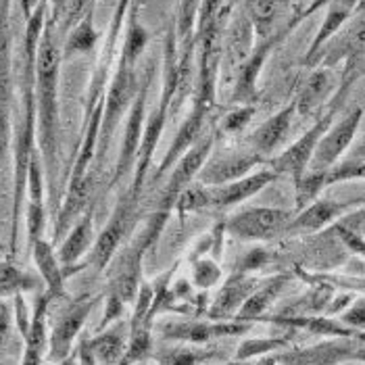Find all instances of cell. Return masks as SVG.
Returning <instances> with one entry per match:
<instances>
[{"mask_svg":"<svg viewBox=\"0 0 365 365\" xmlns=\"http://www.w3.org/2000/svg\"><path fill=\"white\" fill-rule=\"evenodd\" d=\"M56 19L46 17L36 48L34 103H36V146L42 159L44 180L53 202H58V76L63 53L56 40Z\"/></svg>","mask_w":365,"mask_h":365,"instance_id":"1","label":"cell"},{"mask_svg":"<svg viewBox=\"0 0 365 365\" xmlns=\"http://www.w3.org/2000/svg\"><path fill=\"white\" fill-rule=\"evenodd\" d=\"M146 40H148V34L140 26H130L125 31L119 65L103 96V117H101V130H98V142H96L98 157H107L115 130L119 121L125 117V113L130 111V105L138 92L140 84L136 78V61L146 46Z\"/></svg>","mask_w":365,"mask_h":365,"instance_id":"2","label":"cell"},{"mask_svg":"<svg viewBox=\"0 0 365 365\" xmlns=\"http://www.w3.org/2000/svg\"><path fill=\"white\" fill-rule=\"evenodd\" d=\"M13 142V34L11 0H0V165Z\"/></svg>","mask_w":365,"mask_h":365,"instance_id":"3","label":"cell"},{"mask_svg":"<svg viewBox=\"0 0 365 365\" xmlns=\"http://www.w3.org/2000/svg\"><path fill=\"white\" fill-rule=\"evenodd\" d=\"M299 24H303L299 11L286 21V26L278 31H272L263 38H259V42L255 44L251 55L242 61V65L238 67L236 73V86H234V103L240 105H255L259 98V76L263 71V65L267 63V58L276 51V46L280 44L284 38H288V34L297 28Z\"/></svg>","mask_w":365,"mask_h":365,"instance_id":"4","label":"cell"},{"mask_svg":"<svg viewBox=\"0 0 365 365\" xmlns=\"http://www.w3.org/2000/svg\"><path fill=\"white\" fill-rule=\"evenodd\" d=\"M292 213L278 207H253L240 213H234L222 230L230 236L245 242H265L284 234V227L290 222Z\"/></svg>","mask_w":365,"mask_h":365,"instance_id":"5","label":"cell"},{"mask_svg":"<svg viewBox=\"0 0 365 365\" xmlns=\"http://www.w3.org/2000/svg\"><path fill=\"white\" fill-rule=\"evenodd\" d=\"M364 119V105L357 103L355 107H351V111L346 113L336 125H328V130L322 134V138L317 140V146L311 155V161L307 169L315 171H326L330 169L338 159L344 155V150L351 146V142L355 140L357 130L361 125Z\"/></svg>","mask_w":365,"mask_h":365,"instance_id":"6","label":"cell"},{"mask_svg":"<svg viewBox=\"0 0 365 365\" xmlns=\"http://www.w3.org/2000/svg\"><path fill=\"white\" fill-rule=\"evenodd\" d=\"M136 207H138V198H134L130 192H125L121 200L117 202L107 225L103 227V232L92 242L88 263H92L96 269H101V272L107 269V265L113 261L121 240L125 238V234L132 227V220L136 217Z\"/></svg>","mask_w":365,"mask_h":365,"instance_id":"7","label":"cell"},{"mask_svg":"<svg viewBox=\"0 0 365 365\" xmlns=\"http://www.w3.org/2000/svg\"><path fill=\"white\" fill-rule=\"evenodd\" d=\"M336 111L338 109L330 107V111L326 113V115H322L299 140L292 142L286 150H282L278 157H269L267 165L274 169L278 175H288L292 180V184H294L307 171V165H309L311 155H313V150L317 146V140L328 130V125L334 121Z\"/></svg>","mask_w":365,"mask_h":365,"instance_id":"8","label":"cell"},{"mask_svg":"<svg viewBox=\"0 0 365 365\" xmlns=\"http://www.w3.org/2000/svg\"><path fill=\"white\" fill-rule=\"evenodd\" d=\"M96 305V299L80 297L78 301H71L65 309L58 313L53 324V330L48 334V361L65 364L69 359L71 346L78 334L82 332L88 315Z\"/></svg>","mask_w":365,"mask_h":365,"instance_id":"9","label":"cell"},{"mask_svg":"<svg viewBox=\"0 0 365 365\" xmlns=\"http://www.w3.org/2000/svg\"><path fill=\"white\" fill-rule=\"evenodd\" d=\"M148 86H150V69L144 73V80L138 86V92L130 105L128 119H125V130H123V142H121V150H119V159H117V168L113 171L109 188H113L117 182H121L136 163V153L140 146L142 128H144V111H146V98H148Z\"/></svg>","mask_w":365,"mask_h":365,"instance_id":"10","label":"cell"},{"mask_svg":"<svg viewBox=\"0 0 365 365\" xmlns=\"http://www.w3.org/2000/svg\"><path fill=\"white\" fill-rule=\"evenodd\" d=\"M213 136H207L205 140L198 138L173 165H171V173H169L168 184H165V190L159 198V205H157V211L161 213H171L173 211V205H175V198L180 197V192L190 184L195 182L198 169L202 168L205 159L211 155L213 150Z\"/></svg>","mask_w":365,"mask_h":365,"instance_id":"11","label":"cell"},{"mask_svg":"<svg viewBox=\"0 0 365 365\" xmlns=\"http://www.w3.org/2000/svg\"><path fill=\"white\" fill-rule=\"evenodd\" d=\"M213 153V150H211ZM267 159L261 157L259 153L245 150V153H225L220 157L209 155L202 163V168L198 169L197 182L205 184V186H222L227 182H234L247 173H251L255 168L265 165Z\"/></svg>","mask_w":365,"mask_h":365,"instance_id":"12","label":"cell"},{"mask_svg":"<svg viewBox=\"0 0 365 365\" xmlns=\"http://www.w3.org/2000/svg\"><path fill=\"white\" fill-rule=\"evenodd\" d=\"M251 330V322H168L159 326L161 336L188 344H205L213 338L240 336Z\"/></svg>","mask_w":365,"mask_h":365,"instance_id":"13","label":"cell"},{"mask_svg":"<svg viewBox=\"0 0 365 365\" xmlns=\"http://www.w3.org/2000/svg\"><path fill=\"white\" fill-rule=\"evenodd\" d=\"M130 336V322H115L101 330L98 336L82 338L78 355L82 364H121Z\"/></svg>","mask_w":365,"mask_h":365,"instance_id":"14","label":"cell"},{"mask_svg":"<svg viewBox=\"0 0 365 365\" xmlns=\"http://www.w3.org/2000/svg\"><path fill=\"white\" fill-rule=\"evenodd\" d=\"M278 178L280 175L267 165L265 169L251 171V173H247V175H242V178H238L234 182H227V184H222V186H209L211 207H217V209L236 207V205L245 202L247 198H251L257 192H261L263 188H267Z\"/></svg>","mask_w":365,"mask_h":365,"instance_id":"15","label":"cell"},{"mask_svg":"<svg viewBox=\"0 0 365 365\" xmlns=\"http://www.w3.org/2000/svg\"><path fill=\"white\" fill-rule=\"evenodd\" d=\"M355 205L338 202V200H311L307 207L299 209L297 215L290 217V222L284 227V234H313L322 232L324 227L334 224L344 213L353 211Z\"/></svg>","mask_w":365,"mask_h":365,"instance_id":"16","label":"cell"},{"mask_svg":"<svg viewBox=\"0 0 365 365\" xmlns=\"http://www.w3.org/2000/svg\"><path fill=\"white\" fill-rule=\"evenodd\" d=\"M355 342H322L317 346L301 349V351H276V357L261 359L263 364H307V365H326L349 361L355 355Z\"/></svg>","mask_w":365,"mask_h":365,"instance_id":"17","label":"cell"},{"mask_svg":"<svg viewBox=\"0 0 365 365\" xmlns=\"http://www.w3.org/2000/svg\"><path fill=\"white\" fill-rule=\"evenodd\" d=\"M55 299L44 292L38 297L31 315H29V324L26 328V332L21 334L24 336V357H21V364H42L44 361V353L48 349V324H46V317H48V307Z\"/></svg>","mask_w":365,"mask_h":365,"instance_id":"18","label":"cell"},{"mask_svg":"<svg viewBox=\"0 0 365 365\" xmlns=\"http://www.w3.org/2000/svg\"><path fill=\"white\" fill-rule=\"evenodd\" d=\"M209 107L211 105H207V103H202V101H195V105H192V111L188 115V119H184V123H182V128L178 130V134L173 136V142H171V146H169L168 155L163 157V161H161V165L157 169V173H155V182H159L165 173H168L171 165L195 144V142L202 136V123H205V117H207V113H209Z\"/></svg>","mask_w":365,"mask_h":365,"instance_id":"19","label":"cell"},{"mask_svg":"<svg viewBox=\"0 0 365 365\" xmlns=\"http://www.w3.org/2000/svg\"><path fill=\"white\" fill-rule=\"evenodd\" d=\"M92 224H94V202L88 205V211L78 220V224L73 225L71 230H67L65 240L58 247L56 259H58V263H61L63 269L76 267L82 261L86 251L92 247V242H94Z\"/></svg>","mask_w":365,"mask_h":365,"instance_id":"20","label":"cell"},{"mask_svg":"<svg viewBox=\"0 0 365 365\" xmlns=\"http://www.w3.org/2000/svg\"><path fill=\"white\" fill-rule=\"evenodd\" d=\"M292 115H294V103L284 107L276 115H272L267 121H263L249 138V144L255 153H259L261 157L269 159L272 153H276V148L280 146L288 130H290V121H292Z\"/></svg>","mask_w":365,"mask_h":365,"instance_id":"21","label":"cell"},{"mask_svg":"<svg viewBox=\"0 0 365 365\" xmlns=\"http://www.w3.org/2000/svg\"><path fill=\"white\" fill-rule=\"evenodd\" d=\"M359 2H364V0H328V4H326L328 9H326L324 24H322V28L317 29L315 38L311 40L309 51H307V55H305V67H309L311 69V63H313V58L317 56V53L322 51V46H324L328 40H332L338 29L342 28V26L351 19V15H353L355 9L359 6Z\"/></svg>","mask_w":365,"mask_h":365,"instance_id":"22","label":"cell"},{"mask_svg":"<svg viewBox=\"0 0 365 365\" xmlns=\"http://www.w3.org/2000/svg\"><path fill=\"white\" fill-rule=\"evenodd\" d=\"M255 286H257V278H253L249 272L238 269V274H234L222 286L220 294L215 297V301L209 309V317L211 319H224L227 315L236 313L240 309V305L247 301V297L253 292Z\"/></svg>","mask_w":365,"mask_h":365,"instance_id":"23","label":"cell"},{"mask_svg":"<svg viewBox=\"0 0 365 365\" xmlns=\"http://www.w3.org/2000/svg\"><path fill=\"white\" fill-rule=\"evenodd\" d=\"M29 251L34 257V263L42 276V280L46 284V292L53 297V299H67V292H65V276H63V267L56 259L55 249H53V242H48L44 236H40L38 240H34L29 245Z\"/></svg>","mask_w":365,"mask_h":365,"instance_id":"24","label":"cell"},{"mask_svg":"<svg viewBox=\"0 0 365 365\" xmlns=\"http://www.w3.org/2000/svg\"><path fill=\"white\" fill-rule=\"evenodd\" d=\"M288 276L286 274H278V276H272L269 280L261 286H255V290L247 297V301L240 305V309L236 311V319L240 322H253L259 315H263L265 309L276 301V297L282 292V288L286 286Z\"/></svg>","mask_w":365,"mask_h":365,"instance_id":"25","label":"cell"},{"mask_svg":"<svg viewBox=\"0 0 365 365\" xmlns=\"http://www.w3.org/2000/svg\"><path fill=\"white\" fill-rule=\"evenodd\" d=\"M96 40H98V31L94 28V9H88L84 15L71 26L69 38H67L65 46L61 48L63 58L90 53L94 48Z\"/></svg>","mask_w":365,"mask_h":365,"instance_id":"26","label":"cell"},{"mask_svg":"<svg viewBox=\"0 0 365 365\" xmlns=\"http://www.w3.org/2000/svg\"><path fill=\"white\" fill-rule=\"evenodd\" d=\"M290 0H249V17L257 38L274 31V24Z\"/></svg>","mask_w":365,"mask_h":365,"instance_id":"27","label":"cell"},{"mask_svg":"<svg viewBox=\"0 0 365 365\" xmlns=\"http://www.w3.org/2000/svg\"><path fill=\"white\" fill-rule=\"evenodd\" d=\"M330 90V82H328V73L324 69H315L309 76L307 84L303 86V92H301V98L294 103V111H299L301 115H309L313 113L322 101L326 98Z\"/></svg>","mask_w":365,"mask_h":365,"instance_id":"28","label":"cell"},{"mask_svg":"<svg viewBox=\"0 0 365 365\" xmlns=\"http://www.w3.org/2000/svg\"><path fill=\"white\" fill-rule=\"evenodd\" d=\"M34 286V278L19 269L13 261H0V301L15 297L17 292L31 290Z\"/></svg>","mask_w":365,"mask_h":365,"instance_id":"29","label":"cell"},{"mask_svg":"<svg viewBox=\"0 0 365 365\" xmlns=\"http://www.w3.org/2000/svg\"><path fill=\"white\" fill-rule=\"evenodd\" d=\"M211 207V198H209V186L200 184V182H190L182 192L180 197L175 198V205L173 209L178 211V215L184 220L186 215L190 213H198L202 209H209Z\"/></svg>","mask_w":365,"mask_h":365,"instance_id":"30","label":"cell"},{"mask_svg":"<svg viewBox=\"0 0 365 365\" xmlns=\"http://www.w3.org/2000/svg\"><path fill=\"white\" fill-rule=\"evenodd\" d=\"M332 288L328 286H315L305 297H301L297 303H290L280 315H317L319 311L328 307V301L332 299Z\"/></svg>","mask_w":365,"mask_h":365,"instance_id":"31","label":"cell"},{"mask_svg":"<svg viewBox=\"0 0 365 365\" xmlns=\"http://www.w3.org/2000/svg\"><path fill=\"white\" fill-rule=\"evenodd\" d=\"M326 188V171L307 169L297 182H294V207L297 211L307 207L311 200L319 197V192Z\"/></svg>","mask_w":365,"mask_h":365,"instance_id":"32","label":"cell"},{"mask_svg":"<svg viewBox=\"0 0 365 365\" xmlns=\"http://www.w3.org/2000/svg\"><path fill=\"white\" fill-rule=\"evenodd\" d=\"M286 346H288V338H249L238 346L234 361H249L257 355L276 353V351H282Z\"/></svg>","mask_w":365,"mask_h":365,"instance_id":"33","label":"cell"},{"mask_svg":"<svg viewBox=\"0 0 365 365\" xmlns=\"http://www.w3.org/2000/svg\"><path fill=\"white\" fill-rule=\"evenodd\" d=\"M364 153L359 150L357 157H351L346 161H340L334 163L330 169H326V186H332V184H340V182H346V180H353V178H364Z\"/></svg>","mask_w":365,"mask_h":365,"instance_id":"34","label":"cell"},{"mask_svg":"<svg viewBox=\"0 0 365 365\" xmlns=\"http://www.w3.org/2000/svg\"><path fill=\"white\" fill-rule=\"evenodd\" d=\"M255 117V105H238L234 111H230L222 121V132L225 134H238L242 132L251 119Z\"/></svg>","mask_w":365,"mask_h":365,"instance_id":"35","label":"cell"},{"mask_svg":"<svg viewBox=\"0 0 365 365\" xmlns=\"http://www.w3.org/2000/svg\"><path fill=\"white\" fill-rule=\"evenodd\" d=\"M220 353L217 351H190V349H178V351H171L168 357H159L161 364H202V361H211L215 359Z\"/></svg>","mask_w":365,"mask_h":365,"instance_id":"36","label":"cell"},{"mask_svg":"<svg viewBox=\"0 0 365 365\" xmlns=\"http://www.w3.org/2000/svg\"><path fill=\"white\" fill-rule=\"evenodd\" d=\"M222 276V269L215 261H209V259H202L195 265V272H192V280L197 284L198 288H211L215 282L220 280Z\"/></svg>","mask_w":365,"mask_h":365,"instance_id":"37","label":"cell"},{"mask_svg":"<svg viewBox=\"0 0 365 365\" xmlns=\"http://www.w3.org/2000/svg\"><path fill=\"white\" fill-rule=\"evenodd\" d=\"M340 324H344L346 328H353V330H364L365 326V305L364 299H359L357 303H353L349 309L340 315Z\"/></svg>","mask_w":365,"mask_h":365,"instance_id":"38","label":"cell"},{"mask_svg":"<svg viewBox=\"0 0 365 365\" xmlns=\"http://www.w3.org/2000/svg\"><path fill=\"white\" fill-rule=\"evenodd\" d=\"M96 0H67L65 4V26L63 28L69 29L82 15H84L88 9H94Z\"/></svg>","mask_w":365,"mask_h":365,"instance_id":"39","label":"cell"},{"mask_svg":"<svg viewBox=\"0 0 365 365\" xmlns=\"http://www.w3.org/2000/svg\"><path fill=\"white\" fill-rule=\"evenodd\" d=\"M269 255L265 253L263 249H255L251 253L247 255L240 263V272H253V269H259L267 263Z\"/></svg>","mask_w":365,"mask_h":365,"instance_id":"40","label":"cell"},{"mask_svg":"<svg viewBox=\"0 0 365 365\" xmlns=\"http://www.w3.org/2000/svg\"><path fill=\"white\" fill-rule=\"evenodd\" d=\"M11 319H13L11 307L4 301H0V349L4 346L6 338L11 334Z\"/></svg>","mask_w":365,"mask_h":365,"instance_id":"41","label":"cell"},{"mask_svg":"<svg viewBox=\"0 0 365 365\" xmlns=\"http://www.w3.org/2000/svg\"><path fill=\"white\" fill-rule=\"evenodd\" d=\"M328 4V0H311L307 6H303V9H299V15H301V19L305 21L309 15H313V13H317L322 6H326Z\"/></svg>","mask_w":365,"mask_h":365,"instance_id":"42","label":"cell"},{"mask_svg":"<svg viewBox=\"0 0 365 365\" xmlns=\"http://www.w3.org/2000/svg\"><path fill=\"white\" fill-rule=\"evenodd\" d=\"M48 4H53V15H51V17H53V19H56V21H61L67 0H53V2H48Z\"/></svg>","mask_w":365,"mask_h":365,"instance_id":"43","label":"cell"},{"mask_svg":"<svg viewBox=\"0 0 365 365\" xmlns=\"http://www.w3.org/2000/svg\"><path fill=\"white\" fill-rule=\"evenodd\" d=\"M38 2H40V0H19V6H21L24 17H29V13L34 11V6H36Z\"/></svg>","mask_w":365,"mask_h":365,"instance_id":"44","label":"cell"}]
</instances>
